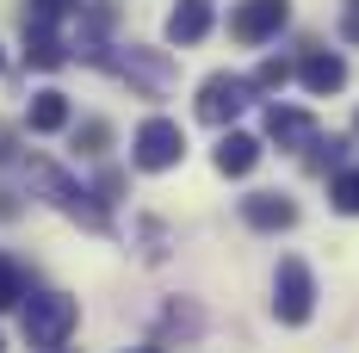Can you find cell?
<instances>
[{
	"mask_svg": "<svg viewBox=\"0 0 359 353\" xmlns=\"http://www.w3.org/2000/svg\"><path fill=\"white\" fill-rule=\"evenodd\" d=\"M0 347H6V341H0Z\"/></svg>",
	"mask_w": 359,
	"mask_h": 353,
	"instance_id": "603a6c76",
	"label": "cell"
},
{
	"mask_svg": "<svg viewBox=\"0 0 359 353\" xmlns=\"http://www.w3.org/2000/svg\"><path fill=\"white\" fill-rule=\"evenodd\" d=\"M266 137L279 149H297V142H316V124H310V112H297V106H273L266 112Z\"/></svg>",
	"mask_w": 359,
	"mask_h": 353,
	"instance_id": "30bf717a",
	"label": "cell"
},
{
	"mask_svg": "<svg viewBox=\"0 0 359 353\" xmlns=\"http://www.w3.org/2000/svg\"><path fill=\"white\" fill-rule=\"evenodd\" d=\"M25 168H32V186H37V192H50V205H56V211L81 217L87 229H106V205H100V199H93L81 180H69L56 161H43V155H32Z\"/></svg>",
	"mask_w": 359,
	"mask_h": 353,
	"instance_id": "6da1fadb",
	"label": "cell"
},
{
	"mask_svg": "<svg viewBox=\"0 0 359 353\" xmlns=\"http://www.w3.org/2000/svg\"><path fill=\"white\" fill-rule=\"evenodd\" d=\"M25 62L32 69H62L69 62V44L56 32H43V25H25Z\"/></svg>",
	"mask_w": 359,
	"mask_h": 353,
	"instance_id": "7c38bea8",
	"label": "cell"
},
{
	"mask_svg": "<svg viewBox=\"0 0 359 353\" xmlns=\"http://www.w3.org/2000/svg\"><path fill=\"white\" fill-rule=\"evenodd\" d=\"M211 32V0H180L174 13H168V44H198V37Z\"/></svg>",
	"mask_w": 359,
	"mask_h": 353,
	"instance_id": "ba28073f",
	"label": "cell"
},
{
	"mask_svg": "<svg viewBox=\"0 0 359 353\" xmlns=\"http://www.w3.org/2000/svg\"><path fill=\"white\" fill-rule=\"evenodd\" d=\"M74 322H81L74 298H62V291H37L32 304H25V341L43 347V353H56L74 335Z\"/></svg>",
	"mask_w": 359,
	"mask_h": 353,
	"instance_id": "7a4b0ae2",
	"label": "cell"
},
{
	"mask_svg": "<svg viewBox=\"0 0 359 353\" xmlns=\"http://www.w3.org/2000/svg\"><path fill=\"white\" fill-rule=\"evenodd\" d=\"M242 217H248L254 229H291L297 223V205H291L285 192H248L242 199Z\"/></svg>",
	"mask_w": 359,
	"mask_h": 353,
	"instance_id": "52a82bcc",
	"label": "cell"
},
{
	"mask_svg": "<svg viewBox=\"0 0 359 353\" xmlns=\"http://www.w3.org/2000/svg\"><path fill=\"white\" fill-rule=\"evenodd\" d=\"M0 69H6V50H0Z\"/></svg>",
	"mask_w": 359,
	"mask_h": 353,
	"instance_id": "44dd1931",
	"label": "cell"
},
{
	"mask_svg": "<svg viewBox=\"0 0 359 353\" xmlns=\"http://www.w3.org/2000/svg\"><path fill=\"white\" fill-rule=\"evenodd\" d=\"M19 211V205H13V192H0V217H13Z\"/></svg>",
	"mask_w": 359,
	"mask_h": 353,
	"instance_id": "d6986e66",
	"label": "cell"
},
{
	"mask_svg": "<svg viewBox=\"0 0 359 353\" xmlns=\"http://www.w3.org/2000/svg\"><path fill=\"white\" fill-rule=\"evenodd\" d=\"M310 310H316V279L291 254V260H279V279H273V317L297 328V322H310Z\"/></svg>",
	"mask_w": 359,
	"mask_h": 353,
	"instance_id": "3957f363",
	"label": "cell"
},
{
	"mask_svg": "<svg viewBox=\"0 0 359 353\" xmlns=\"http://www.w3.org/2000/svg\"><path fill=\"white\" fill-rule=\"evenodd\" d=\"M74 0H32V13H25V25H43V32H56V19H69Z\"/></svg>",
	"mask_w": 359,
	"mask_h": 353,
	"instance_id": "2e32d148",
	"label": "cell"
},
{
	"mask_svg": "<svg viewBox=\"0 0 359 353\" xmlns=\"http://www.w3.org/2000/svg\"><path fill=\"white\" fill-rule=\"evenodd\" d=\"M180 155H186V131H180L174 118H149L137 142H130V161L143 168V174H161V168H174Z\"/></svg>",
	"mask_w": 359,
	"mask_h": 353,
	"instance_id": "277c9868",
	"label": "cell"
},
{
	"mask_svg": "<svg viewBox=\"0 0 359 353\" xmlns=\"http://www.w3.org/2000/svg\"><path fill=\"white\" fill-rule=\"evenodd\" d=\"M291 74H297V69H291L285 56H266V62H260V74H254V87H260V93H279Z\"/></svg>",
	"mask_w": 359,
	"mask_h": 353,
	"instance_id": "e0dca14e",
	"label": "cell"
},
{
	"mask_svg": "<svg viewBox=\"0 0 359 353\" xmlns=\"http://www.w3.org/2000/svg\"><path fill=\"white\" fill-rule=\"evenodd\" d=\"M328 199H334V211L359 217V168H347V174H334V180H328Z\"/></svg>",
	"mask_w": 359,
	"mask_h": 353,
	"instance_id": "5bb4252c",
	"label": "cell"
},
{
	"mask_svg": "<svg viewBox=\"0 0 359 353\" xmlns=\"http://www.w3.org/2000/svg\"><path fill=\"white\" fill-rule=\"evenodd\" d=\"M254 161H260V137L248 131H229L217 142V174H254Z\"/></svg>",
	"mask_w": 359,
	"mask_h": 353,
	"instance_id": "8fae6325",
	"label": "cell"
},
{
	"mask_svg": "<svg viewBox=\"0 0 359 353\" xmlns=\"http://www.w3.org/2000/svg\"><path fill=\"white\" fill-rule=\"evenodd\" d=\"M25 124H32L37 137L62 131V124H69V93H56V87H50V93H37V100H32V112H25Z\"/></svg>",
	"mask_w": 359,
	"mask_h": 353,
	"instance_id": "4fadbf2b",
	"label": "cell"
},
{
	"mask_svg": "<svg viewBox=\"0 0 359 353\" xmlns=\"http://www.w3.org/2000/svg\"><path fill=\"white\" fill-rule=\"evenodd\" d=\"M285 19H291V0H242V6L229 13V37H236V44H266Z\"/></svg>",
	"mask_w": 359,
	"mask_h": 353,
	"instance_id": "5b68a950",
	"label": "cell"
},
{
	"mask_svg": "<svg viewBox=\"0 0 359 353\" xmlns=\"http://www.w3.org/2000/svg\"><path fill=\"white\" fill-rule=\"evenodd\" d=\"M353 131H359V118H353Z\"/></svg>",
	"mask_w": 359,
	"mask_h": 353,
	"instance_id": "7402d4cb",
	"label": "cell"
},
{
	"mask_svg": "<svg viewBox=\"0 0 359 353\" xmlns=\"http://www.w3.org/2000/svg\"><path fill=\"white\" fill-rule=\"evenodd\" d=\"M297 81H304L310 93H334V87L347 81V62H341L334 50H310V56L297 62Z\"/></svg>",
	"mask_w": 359,
	"mask_h": 353,
	"instance_id": "9c48e42d",
	"label": "cell"
},
{
	"mask_svg": "<svg viewBox=\"0 0 359 353\" xmlns=\"http://www.w3.org/2000/svg\"><path fill=\"white\" fill-rule=\"evenodd\" d=\"M19 298H25V273H19V267L0 254V310H13Z\"/></svg>",
	"mask_w": 359,
	"mask_h": 353,
	"instance_id": "ac0fdd59",
	"label": "cell"
},
{
	"mask_svg": "<svg viewBox=\"0 0 359 353\" xmlns=\"http://www.w3.org/2000/svg\"><path fill=\"white\" fill-rule=\"evenodd\" d=\"M137 353H161V347H137Z\"/></svg>",
	"mask_w": 359,
	"mask_h": 353,
	"instance_id": "ffe728a7",
	"label": "cell"
},
{
	"mask_svg": "<svg viewBox=\"0 0 359 353\" xmlns=\"http://www.w3.org/2000/svg\"><path fill=\"white\" fill-rule=\"evenodd\" d=\"M106 142H111V124H106V118H87V124L74 131V149H81V155H106Z\"/></svg>",
	"mask_w": 359,
	"mask_h": 353,
	"instance_id": "9a60e30c",
	"label": "cell"
},
{
	"mask_svg": "<svg viewBox=\"0 0 359 353\" xmlns=\"http://www.w3.org/2000/svg\"><path fill=\"white\" fill-rule=\"evenodd\" d=\"M248 100H254V81H242V74H211V81L198 87V118H205V124H229Z\"/></svg>",
	"mask_w": 359,
	"mask_h": 353,
	"instance_id": "8992f818",
	"label": "cell"
}]
</instances>
